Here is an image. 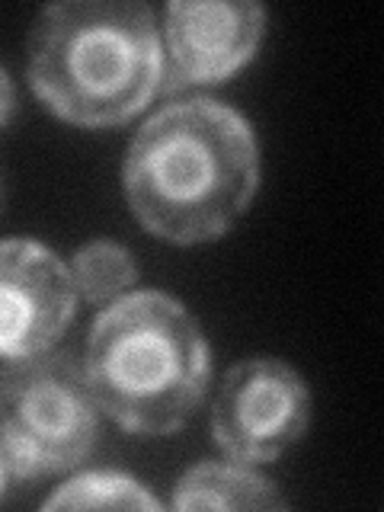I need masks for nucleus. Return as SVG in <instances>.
Instances as JSON below:
<instances>
[{"label":"nucleus","mask_w":384,"mask_h":512,"mask_svg":"<svg viewBox=\"0 0 384 512\" xmlns=\"http://www.w3.org/2000/svg\"><path fill=\"white\" fill-rule=\"evenodd\" d=\"M96 400L68 352L4 362L0 375V477L16 480L77 468L96 445Z\"/></svg>","instance_id":"4"},{"label":"nucleus","mask_w":384,"mask_h":512,"mask_svg":"<svg viewBox=\"0 0 384 512\" xmlns=\"http://www.w3.org/2000/svg\"><path fill=\"white\" fill-rule=\"evenodd\" d=\"M77 295L90 304H112L138 282V263L116 240H90L71 260Z\"/></svg>","instance_id":"10"},{"label":"nucleus","mask_w":384,"mask_h":512,"mask_svg":"<svg viewBox=\"0 0 384 512\" xmlns=\"http://www.w3.org/2000/svg\"><path fill=\"white\" fill-rule=\"evenodd\" d=\"M77 308L71 266L39 240L7 237L0 247V356L29 359L52 349Z\"/></svg>","instance_id":"7"},{"label":"nucleus","mask_w":384,"mask_h":512,"mask_svg":"<svg viewBox=\"0 0 384 512\" xmlns=\"http://www.w3.org/2000/svg\"><path fill=\"white\" fill-rule=\"evenodd\" d=\"M266 7L253 0H173L164 10V87L221 84L260 52Z\"/></svg>","instance_id":"6"},{"label":"nucleus","mask_w":384,"mask_h":512,"mask_svg":"<svg viewBox=\"0 0 384 512\" xmlns=\"http://www.w3.org/2000/svg\"><path fill=\"white\" fill-rule=\"evenodd\" d=\"M173 509H285V496L272 480L250 471L244 461H202L189 468L173 487Z\"/></svg>","instance_id":"8"},{"label":"nucleus","mask_w":384,"mask_h":512,"mask_svg":"<svg viewBox=\"0 0 384 512\" xmlns=\"http://www.w3.org/2000/svg\"><path fill=\"white\" fill-rule=\"evenodd\" d=\"M0 87H4V100H0V122L10 125V122H13L16 96H13V77H10L7 71H0Z\"/></svg>","instance_id":"11"},{"label":"nucleus","mask_w":384,"mask_h":512,"mask_svg":"<svg viewBox=\"0 0 384 512\" xmlns=\"http://www.w3.org/2000/svg\"><path fill=\"white\" fill-rule=\"evenodd\" d=\"M311 426V388L272 356L237 362L212 404V436L231 461L266 464L285 455Z\"/></svg>","instance_id":"5"},{"label":"nucleus","mask_w":384,"mask_h":512,"mask_svg":"<svg viewBox=\"0 0 384 512\" xmlns=\"http://www.w3.org/2000/svg\"><path fill=\"white\" fill-rule=\"evenodd\" d=\"M42 509H144L157 512L160 500L135 477L116 471H87L61 484Z\"/></svg>","instance_id":"9"},{"label":"nucleus","mask_w":384,"mask_h":512,"mask_svg":"<svg viewBox=\"0 0 384 512\" xmlns=\"http://www.w3.org/2000/svg\"><path fill=\"white\" fill-rule=\"evenodd\" d=\"M84 375L112 423L135 436H170L202 404L212 349L183 301L141 288L96 314Z\"/></svg>","instance_id":"3"},{"label":"nucleus","mask_w":384,"mask_h":512,"mask_svg":"<svg viewBox=\"0 0 384 512\" xmlns=\"http://www.w3.org/2000/svg\"><path fill=\"white\" fill-rule=\"evenodd\" d=\"M125 199L148 234L205 244L234 228L260 189V148L228 103L189 96L138 128L122 164Z\"/></svg>","instance_id":"1"},{"label":"nucleus","mask_w":384,"mask_h":512,"mask_svg":"<svg viewBox=\"0 0 384 512\" xmlns=\"http://www.w3.org/2000/svg\"><path fill=\"white\" fill-rule=\"evenodd\" d=\"M32 93L58 119L122 125L164 87V42L138 0H64L42 7L29 32Z\"/></svg>","instance_id":"2"}]
</instances>
